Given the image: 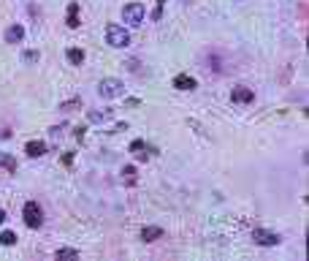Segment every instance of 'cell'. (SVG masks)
I'll return each instance as SVG.
<instances>
[{"label":"cell","mask_w":309,"mask_h":261,"mask_svg":"<svg viewBox=\"0 0 309 261\" xmlns=\"http://www.w3.org/2000/svg\"><path fill=\"white\" fill-rule=\"evenodd\" d=\"M160 17H163V6H157L155 14H152V19H160Z\"/></svg>","instance_id":"obj_22"},{"label":"cell","mask_w":309,"mask_h":261,"mask_svg":"<svg viewBox=\"0 0 309 261\" xmlns=\"http://www.w3.org/2000/svg\"><path fill=\"white\" fill-rule=\"evenodd\" d=\"M160 237H163V228H157V226L141 228V240H144V242H155V240H160Z\"/></svg>","instance_id":"obj_11"},{"label":"cell","mask_w":309,"mask_h":261,"mask_svg":"<svg viewBox=\"0 0 309 261\" xmlns=\"http://www.w3.org/2000/svg\"><path fill=\"white\" fill-rule=\"evenodd\" d=\"M65 54H68V60L74 63V66H79V63H84V52H82V49H68Z\"/></svg>","instance_id":"obj_15"},{"label":"cell","mask_w":309,"mask_h":261,"mask_svg":"<svg viewBox=\"0 0 309 261\" xmlns=\"http://www.w3.org/2000/svg\"><path fill=\"white\" fill-rule=\"evenodd\" d=\"M3 220H6V212H3V210H0V223H3Z\"/></svg>","instance_id":"obj_23"},{"label":"cell","mask_w":309,"mask_h":261,"mask_svg":"<svg viewBox=\"0 0 309 261\" xmlns=\"http://www.w3.org/2000/svg\"><path fill=\"white\" fill-rule=\"evenodd\" d=\"M14 242H17V234H14V231H3V234H0V245H14Z\"/></svg>","instance_id":"obj_17"},{"label":"cell","mask_w":309,"mask_h":261,"mask_svg":"<svg viewBox=\"0 0 309 261\" xmlns=\"http://www.w3.org/2000/svg\"><path fill=\"white\" fill-rule=\"evenodd\" d=\"M122 183L125 185H136V169H133V166H125L122 169Z\"/></svg>","instance_id":"obj_13"},{"label":"cell","mask_w":309,"mask_h":261,"mask_svg":"<svg viewBox=\"0 0 309 261\" xmlns=\"http://www.w3.org/2000/svg\"><path fill=\"white\" fill-rule=\"evenodd\" d=\"M22 60H25V63H38V52H25V54H22Z\"/></svg>","instance_id":"obj_20"},{"label":"cell","mask_w":309,"mask_h":261,"mask_svg":"<svg viewBox=\"0 0 309 261\" xmlns=\"http://www.w3.org/2000/svg\"><path fill=\"white\" fill-rule=\"evenodd\" d=\"M71 163H74V153H65L62 155V166H71Z\"/></svg>","instance_id":"obj_21"},{"label":"cell","mask_w":309,"mask_h":261,"mask_svg":"<svg viewBox=\"0 0 309 261\" xmlns=\"http://www.w3.org/2000/svg\"><path fill=\"white\" fill-rule=\"evenodd\" d=\"M149 153H152V150H149L144 141H133V144H130V155L136 158V161H147Z\"/></svg>","instance_id":"obj_7"},{"label":"cell","mask_w":309,"mask_h":261,"mask_svg":"<svg viewBox=\"0 0 309 261\" xmlns=\"http://www.w3.org/2000/svg\"><path fill=\"white\" fill-rule=\"evenodd\" d=\"M112 117V109H103V112H90V120L92 123H103V120H109Z\"/></svg>","instance_id":"obj_16"},{"label":"cell","mask_w":309,"mask_h":261,"mask_svg":"<svg viewBox=\"0 0 309 261\" xmlns=\"http://www.w3.org/2000/svg\"><path fill=\"white\" fill-rule=\"evenodd\" d=\"M252 240H255L258 245H263V248H271V245L280 242V237H277L274 231H266V228H255V231H252Z\"/></svg>","instance_id":"obj_5"},{"label":"cell","mask_w":309,"mask_h":261,"mask_svg":"<svg viewBox=\"0 0 309 261\" xmlns=\"http://www.w3.org/2000/svg\"><path fill=\"white\" fill-rule=\"evenodd\" d=\"M144 14L147 11H144V6H141V3H128L122 9V19L128 22L130 27H139L141 22H144Z\"/></svg>","instance_id":"obj_3"},{"label":"cell","mask_w":309,"mask_h":261,"mask_svg":"<svg viewBox=\"0 0 309 261\" xmlns=\"http://www.w3.org/2000/svg\"><path fill=\"white\" fill-rule=\"evenodd\" d=\"M174 87H177V90H195L198 82H195L193 76H185V74H182V76L174 79Z\"/></svg>","instance_id":"obj_10"},{"label":"cell","mask_w":309,"mask_h":261,"mask_svg":"<svg viewBox=\"0 0 309 261\" xmlns=\"http://www.w3.org/2000/svg\"><path fill=\"white\" fill-rule=\"evenodd\" d=\"M252 98H255V96H252L250 87H233V93H231V101H233V104H250Z\"/></svg>","instance_id":"obj_6"},{"label":"cell","mask_w":309,"mask_h":261,"mask_svg":"<svg viewBox=\"0 0 309 261\" xmlns=\"http://www.w3.org/2000/svg\"><path fill=\"white\" fill-rule=\"evenodd\" d=\"M98 93L103 98H120L122 93H125V87H122V82L120 79H100V84H98Z\"/></svg>","instance_id":"obj_2"},{"label":"cell","mask_w":309,"mask_h":261,"mask_svg":"<svg viewBox=\"0 0 309 261\" xmlns=\"http://www.w3.org/2000/svg\"><path fill=\"white\" fill-rule=\"evenodd\" d=\"M163 3H165V0H157V6H163Z\"/></svg>","instance_id":"obj_24"},{"label":"cell","mask_w":309,"mask_h":261,"mask_svg":"<svg viewBox=\"0 0 309 261\" xmlns=\"http://www.w3.org/2000/svg\"><path fill=\"white\" fill-rule=\"evenodd\" d=\"M60 109H62V112H71V109H79V98H76V101H65V104H62Z\"/></svg>","instance_id":"obj_19"},{"label":"cell","mask_w":309,"mask_h":261,"mask_svg":"<svg viewBox=\"0 0 309 261\" xmlns=\"http://www.w3.org/2000/svg\"><path fill=\"white\" fill-rule=\"evenodd\" d=\"M79 253L76 250H71V248H62V250H57V258H76Z\"/></svg>","instance_id":"obj_18"},{"label":"cell","mask_w":309,"mask_h":261,"mask_svg":"<svg viewBox=\"0 0 309 261\" xmlns=\"http://www.w3.org/2000/svg\"><path fill=\"white\" fill-rule=\"evenodd\" d=\"M0 166H3L6 171H14L17 169V161H14L11 155H6V153H0Z\"/></svg>","instance_id":"obj_14"},{"label":"cell","mask_w":309,"mask_h":261,"mask_svg":"<svg viewBox=\"0 0 309 261\" xmlns=\"http://www.w3.org/2000/svg\"><path fill=\"white\" fill-rule=\"evenodd\" d=\"M25 153H27V158H41L44 153H46V144L44 141H27V147H25Z\"/></svg>","instance_id":"obj_9"},{"label":"cell","mask_w":309,"mask_h":261,"mask_svg":"<svg viewBox=\"0 0 309 261\" xmlns=\"http://www.w3.org/2000/svg\"><path fill=\"white\" fill-rule=\"evenodd\" d=\"M22 215H25V223H27L30 228H41L44 212H41V207H38L36 201H27L25 207H22Z\"/></svg>","instance_id":"obj_4"},{"label":"cell","mask_w":309,"mask_h":261,"mask_svg":"<svg viewBox=\"0 0 309 261\" xmlns=\"http://www.w3.org/2000/svg\"><path fill=\"white\" fill-rule=\"evenodd\" d=\"M106 41L117 46V49H125V46L130 44V36H128V30L120 27V25H109L106 27Z\"/></svg>","instance_id":"obj_1"},{"label":"cell","mask_w":309,"mask_h":261,"mask_svg":"<svg viewBox=\"0 0 309 261\" xmlns=\"http://www.w3.org/2000/svg\"><path fill=\"white\" fill-rule=\"evenodd\" d=\"M22 38H25V27L22 25H11L9 30H6V41L9 44H19Z\"/></svg>","instance_id":"obj_8"},{"label":"cell","mask_w":309,"mask_h":261,"mask_svg":"<svg viewBox=\"0 0 309 261\" xmlns=\"http://www.w3.org/2000/svg\"><path fill=\"white\" fill-rule=\"evenodd\" d=\"M65 25H68V27H79V6H76V3L68 6V11H65Z\"/></svg>","instance_id":"obj_12"}]
</instances>
